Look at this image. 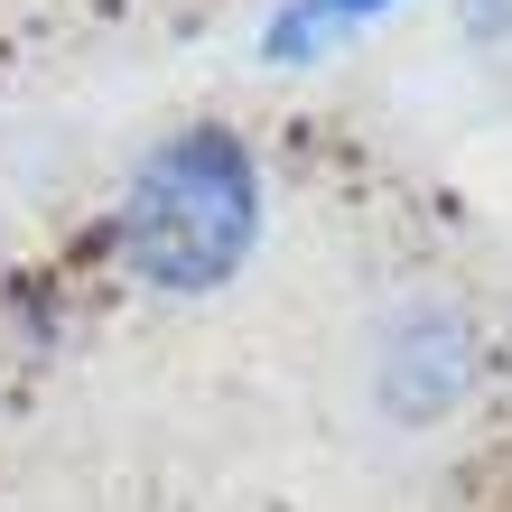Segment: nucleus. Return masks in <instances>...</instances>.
I'll use <instances>...</instances> for the list:
<instances>
[{"label":"nucleus","instance_id":"obj_1","mask_svg":"<svg viewBox=\"0 0 512 512\" xmlns=\"http://www.w3.org/2000/svg\"><path fill=\"white\" fill-rule=\"evenodd\" d=\"M252 243H261V168H252V149L233 131H215V122L159 140L131 168L122 205H112V252L159 298L224 289L233 270L252 261Z\"/></svg>","mask_w":512,"mask_h":512},{"label":"nucleus","instance_id":"obj_2","mask_svg":"<svg viewBox=\"0 0 512 512\" xmlns=\"http://www.w3.org/2000/svg\"><path fill=\"white\" fill-rule=\"evenodd\" d=\"M485 382V336L457 298H401L373 336V401L401 429H438L457 419Z\"/></svg>","mask_w":512,"mask_h":512},{"label":"nucleus","instance_id":"obj_3","mask_svg":"<svg viewBox=\"0 0 512 512\" xmlns=\"http://www.w3.org/2000/svg\"><path fill=\"white\" fill-rule=\"evenodd\" d=\"M298 10H308V19L326 28V38H336V28H364V19H382L391 0H298Z\"/></svg>","mask_w":512,"mask_h":512},{"label":"nucleus","instance_id":"obj_4","mask_svg":"<svg viewBox=\"0 0 512 512\" xmlns=\"http://www.w3.org/2000/svg\"><path fill=\"white\" fill-rule=\"evenodd\" d=\"M457 19H466V38H512V0H457Z\"/></svg>","mask_w":512,"mask_h":512}]
</instances>
